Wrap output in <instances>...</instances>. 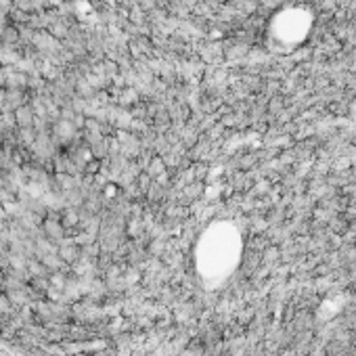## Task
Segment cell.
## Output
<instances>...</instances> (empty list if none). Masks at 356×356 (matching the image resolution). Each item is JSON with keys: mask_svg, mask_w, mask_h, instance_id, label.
<instances>
[{"mask_svg": "<svg viewBox=\"0 0 356 356\" xmlns=\"http://www.w3.org/2000/svg\"><path fill=\"white\" fill-rule=\"evenodd\" d=\"M312 17H314L312 9H302L300 5L283 7L281 11L275 13V17L270 22L268 32L273 36V42L277 47H283V44L298 47L306 38V34L312 26Z\"/></svg>", "mask_w": 356, "mask_h": 356, "instance_id": "cell-1", "label": "cell"}]
</instances>
